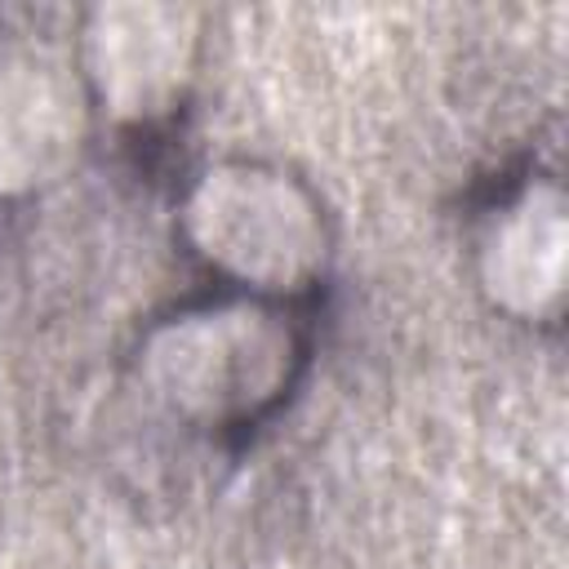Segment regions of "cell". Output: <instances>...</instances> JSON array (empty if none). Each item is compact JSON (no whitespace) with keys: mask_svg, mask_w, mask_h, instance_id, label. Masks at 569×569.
<instances>
[{"mask_svg":"<svg viewBox=\"0 0 569 569\" xmlns=\"http://www.w3.org/2000/svg\"><path fill=\"white\" fill-rule=\"evenodd\" d=\"M191 218L204 253L249 280L284 284L316 262L320 231L311 209L298 200V191L267 173H209Z\"/></svg>","mask_w":569,"mask_h":569,"instance_id":"6da1fadb","label":"cell"},{"mask_svg":"<svg viewBox=\"0 0 569 569\" xmlns=\"http://www.w3.org/2000/svg\"><path fill=\"white\" fill-rule=\"evenodd\" d=\"M284 365V338L267 316L236 307L218 316H191L156 347V369L169 396L187 409L231 413L271 396Z\"/></svg>","mask_w":569,"mask_h":569,"instance_id":"7a4b0ae2","label":"cell"},{"mask_svg":"<svg viewBox=\"0 0 569 569\" xmlns=\"http://www.w3.org/2000/svg\"><path fill=\"white\" fill-rule=\"evenodd\" d=\"M556 258H560V218L556 204L538 209L529 196L525 209L502 227L493 244V284L502 298H520L525 307H538V293L556 289Z\"/></svg>","mask_w":569,"mask_h":569,"instance_id":"3957f363","label":"cell"}]
</instances>
